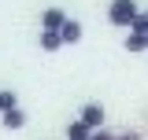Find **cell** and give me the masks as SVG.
Returning a JSON list of instances; mask_svg holds the SVG:
<instances>
[{"label": "cell", "mask_w": 148, "mask_h": 140, "mask_svg": "<svg viewBox=\"0 0 148 140\" xmlns=\"http://www.w3.org/2000/svg\"><path fill=\"white\" fill-rule=\"evenodd\" d=\"M59 48H63L59 33H48V30H41V52H59Z\"/></svg>", "instance_id": "obj_7"}, {"label": "cell", "mask_w": 148, "mask_h": 140, "mask_svg": "<svg viewBox=\"0 0 148 140\" xmlns=\"http://www.w3.org/2000/svg\"><path fill=\"white\" fill-rule=\"evenodd\" d=\"M59 41H63V44H78V41H82V22H78V18H67V26L59 30Z\"/></svg>", "instance_id": "obj_4"}, {"label": "cell", "mask_w": 148, "mask_h": 140, "mask_svg": "<svg viewBox=\"0 0 148 140\" xmlns=\"http://www.w3.org/2000/svg\"><path fill=\"white\" fill-rule=\"evenodd\" d=\"M115 140H141V133H133V129H126L122 137H115Z\"/></svg>", "instance_id": "obj_11"}, {"label": "cell", "mask_w": 148, "mask_h": 140, "mask_svg": "<svg viewBox=\"0 0 148 140\" xmlns=\"http://www.w3.org/2000/svg\"><path fill=\"white\" fill-rule=\"evenodd\" d=\"M137 0H111V7H108V22L111 26H119V30H130L133 22H137Z\"/></svg>", "instance_id": "obj_1"}, {"label": "cell", "mask_w": 148, "mask_h": 140, "mask_svg": "<svg viewBox=\"0 0 148 140\" xmlns=\"http://www.w3.org/2000/svg\"><path fill=\"white\" fill-rule=\"evenodd\" d=\"M126 52H145V37L141 33H126Z\"/></svg>", "instance_id": "obj_9"}, {"label": "cell", "mask_w": 148, "mask_h": 140, "mask_svg": "<svg viewBox=\"0 0 148 140\" xmlns=\"http://www.w3.org/2000/svg\"><path fill=\"white\" fill-rule=\"evenodd\" d=\"M0 122H4V129H22V125H26V114L15 107V111H11V114H4Z\"/></svg>", "instance_id": "obj_8"}, {"label": "cell", "mask_w": 148, "mask_h": 140, "mask_svg": "<svg viewBox=\"0 0 148 140\" xmlns=\"http://www.w3.org/2000/svg\"><path fill=\"white\" fill-rule=\"evenodd\" d=\"M78 122L85 125L89 133H100V129H104V107H100V103H85L82 114H78Z\"/></svg>", "instance_id": "obj_2"}, {"label": "cell", "mask_w": 148, "mask_h": 140, "mask_svg": "<svg viewBox=\"0 0 148 140\" xmlns=\"http://www.w3.org/2000/svg\"><path fill=\"white\" fill-rule=\"evenodd\" d=\"M145 48H148V33H145Z\"/></svg>", "instance_id": "obj_13"}, {"label": "cell", "mask_w": 148, "mask_h": 140, "mask_svg": "<svg viewBox=\"0 0 148 140\" xmlns=\"http://www.w3.org/2000/svg\"><path fill=\"white\" fill-rule=\"evenodd\" d=\"M63 26H67V11H59V7H48L41 15V30H48V33H59Z\"/></svg>", "instance_id": "obj_3"}, {"label": "cell", "mask_w": 148, "mask_h": 140, "mask_svg": "<svg viewBox=\"0 0 148 140\" xmlns=\"http://www.w3.org/2000/svg\"><path fill=\"white\" fill-rule=\"evenodd\" d=\"M18 107V96H15V88H0V118L4 114H11Z\"/></svg>", "instance_id": "obj_5"}, {"label": "cell", "mask_w": 148, "mask_h": 140, "mask_svg": "<svg viewBox=\"0 0 148 140\" xmlns=\"http://www.w3.org/2000/svg\"><path fill=\"white\" fill-rule=\"evenodd\" d=\"M137 18H141V22H145V30H148V11H141V15H137Z\"/></svg>", "instance_id": "obj_12"}, {"label": "cell", "mask_w": 148, "mask_h": 140, "mask_svg": "<svg viewBox=\"0 0 148 140\" xmlns=\"http://www.w3.org/2000/svg\"><path fill=\"white\" fill-rule=\"evenodd\" d=\"M89 140H115V137H111L108 129H100V133H92V137H89Z\"/></svg>", "instance_id": "obj_10"}, {"label": "cell", "mask_w": 148, "mask_h": 140, "mask_svg": "<svg viewBox=\"0 0 148 140\" xmlns=\"http://www.w3.org/2000/svg\"><path fill=\"white\" fill-rule=\"evenodd\" d=\"M89 137H92V133L78 122V118H71V122H67V140H89Z\"/></svg>", "instance_id": "obj_6"}]
</instances>
